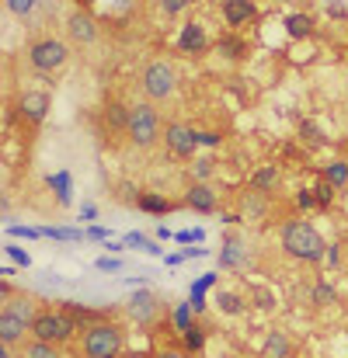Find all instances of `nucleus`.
<instances>
[{"mask_svg": "<svg viewBox=\"0 0 348 358\" xmlns=\"http://www.w3.org/2000/svg\"><path fill=\"white\" fill-rule=\"evenodd\" d=\"M279 247H282L286 257H293L300 264H321L324 254H328L324 234L307 220H286L279 227Z\"/></svg>", "mask_w": 348, "mask_h": 358, "instance_id": "obj_1", "label": "nucleus"}, {"mask_svg": "<svg viewBox=\"0 0 348 358\" xmlns=\"http://www.w3.org/2000/svg\"><path fill=\"white\" fill-rule=\"evenodd\" d=\"M125 352V327L118 320L91 324L77 338V358H122Z\"/></svg>", "mask_w": 348, "mask_h": 358, "instance_id": "obj_2", "label": "nucleus"}, {"mask_svg": "<svg viewBox=\"0 0 348 358\" xmlns=\"http://www.w3.org/2000/svg\"><path fill=\"white\" fill-rule=\"evenodd\" d=\"M164 129H167V122L153 101H136L132 112H129L125 139H129L132 150H153L157 143H164Z\"/></svg>", "mask_w": 348, "mask_h": 358, "instance_id": "obj_3", "label": "nucleus"}, {"mask_svg": "<svg viewBox=\"0 0 348 358\" xmlns=\"http://www.w3.org/2000/svg\"><path fill=\"white\" fill-rule=\"evenodd\" d=\"M32 338L46 341V345H56V348H67L74 338H81V327L74 324V317L63 306H42V313L32 324Z\"/></svg>", "mask_w": 348, "mask_h": 358, "instance_id": "obj_4", "label": "nucleus"}, {"mask_svg": "<svg viewBox=\"0 0 348 358\" xmlns=\"http://www.w3.org/2000/svg\"><path fill=\"white\" fill-rule=\"evenodd\" d=\"M25 56H28L35 73H56V70H63L70 63V45L63 38H56V35H39V38L28 42Z\"/></svg>", "mask_w": 348, "mask_h": 358, "instance_id": "obj_5", "label": "nucleus"}, {"mask_svg": "<svg viewBox=\"0 0 348 358\" xmlns=\"http://www.w3.org/2000/svg\"><path fill=\"white\" fill-rule=\"evenodd\" d=\"M139 91H143V101H167L174 91H178V70L167 63V59H150L139 73Z\"/></svg>", "mask_w": 348, "mask_h": 358, "instance_id": "obj_6", "label": "nucleus"}, {"mask_svg": "<svg viewBox=\"0 0 348 358\" xmlns=\"http://www.w3.org/2000/svg\"><path fill=\"white\" fill-rule=\"evenodd\" d=\"M164 150H167L174 160H195V150H199V129L188 125V122H181V119L167 122V129H164Z\"/></svg>", "mask_w": 348, "mask_h": 358, "instance_id": "obj_7", "label": "nucleus"}, {"mask_svg": "<svg viewBox=\"0 0 348 358\" xmlns=\"http://www.w3.org/2000/svg\"><path fill=\"white\" fill-rule=\"evenodd\" d=\"M125 317H129L132 324H139V327H153V324L164 317V306H160V299L153 296V289H139V292H132V296L125 299Z\"/></svg>", "mask_w": 348, "mask_h": 358, "instance_id": "obj_8", "label": "nucleus"}, {"mask_svg": "<svg viewBox=\"0 0 348 358\" xmlns=\"http://www.w3.org/2000/svg\"><path fill=\"white\" fill-rule=\"evenodd\" d=\"M49 108H53V94L42 91V87H28V91H21L18 101H14L18 119H25L28 125H42L46 115H49Z\"/></svg>", "mask_w": 348, "mask_h": 358, "instance_id": "obj_9", "label": "nucleus"}, {"mask_svg": "<svg viewBox=\"0 0 348 358\" xmlns=\"http://www.w3.org/2000/svg\"><path fill=\"white\" fill-rule=\"evenodd\" d=\"M63 28H67V35H70V42H74V45H95V42H98V35H102L98 17L91 14V7H77V10H70Z\"/></svg>", "mask_w": 348, "mask_h": 358, "instance_id": "obj_10", "label": "nucleus"}, {"mask_svg": "<svg viewBox=\"0 0 348 358\" xmlns=\"http://www.w3.org/2000/svg\"><path fill=\"white\" fill-rule=\"evenodd\" d=\"M174 49L181 56H192V59L206 56L213 49V42H209V31L202 28V21H185L181 31H178V38H174Z\"/></svg>", "mask_w": 348, "mask_h": 358, "instance_id": "obj_11", "label": "nucleus"}, {"mask_svg": "<svg viewBox=\"0 0 348 358\" xmlns=\"http://www.w3.org/2000/svg\"><path fill=\"white\" fill-rule=\"evenodd\" d=\"M181 209H192L199 216H213V213H220V192L213 188V181L209 185H188L185 195H181Z\"/></svg>", "mask_w": 348, "mask_h": 358, "instance_id": "obj_12", "label": "nucleus"}, {"mask_svg": "<svg viewBox=\"0 0 348 358\" xmlns=\"http://www.w3.org/2000/svg\"><path fill=\"white\" fill-rule=\"evenodd\" d=\"M0 310H7V313H14L18 320H25L28 327L35 324V317L42 313V299L39 296H32V292H11V285L4 282V306Z\"/></svg>", "mask_w": 348, "mask_h": 358, "instance_id": "obj_13", "label": "nucleus"}, {"mask_svg": "<svg viewBox=\"0 0 348 358\" xmlns=\"http://www.w3.org/2000/svg\"><path fill=\"white\" fill-rule=\"evenodd\" d=\"M216 261H220L223 271H240V268L247 264V243H244V237H240V234H227L220 254H216Z\"/></svg>", "mask_w": 348, "mask_h": 358, "instance_id": "obj_14", "label": "nucleus"}, {"mask_svg": "<svg viewBox=\"0 0 348 358\" xmlns=\"http://www.w3.org/2000/svg\"><path fill=\"white\" fill-rule=\"evenodd\" d=\"M136 209L139 213H146V216H171V213H178L181 209V199H167L164 192H139V199H136Z\"/></svg>", "mask_w": 348, "mask_h": 358, "instance_id": "obj_15", "label": "nucleus"}, {"mask_svg": "<svg viewBox=\"0 0 348 358\" xmlns=\"http://www.w3.org/2000/svg\"><path fill=\"white\" fill-rule=\"evenodd\" d=\"M279 185H282L279 164H258L251 171V178H247V192H258V195H272Z\"/></svg>", "mask_w": 348, "mask_h": 358, "instance_id": "obj_16", "label": "nucleus"}, {"mask_svg": "<svg viewBox=\"0 0 348 358\" xmlns=\"http://www.w3.org/2000/svg\"><path fill=\"white\" fill-rule=\"evenodd\" d=\"M28 338H32V327H28L25 320H18L14 313L0 310V345H7V348H21Z\"/></svg>", "mask_w": 348, "mask_h": 358, "instance_id": "obj_17", "label": "nucleus"}, {"mask_svg": "<svg viewBox=\"0 0 348 358\" xmlns=\"http://www.w3.org/2000/svg\"><path fill=\"white\" fill-rule=\"evenodd\" d=\"M282 28H286V35H289L293 42H307V38H314L317 21H314V14H307V10H289V14L282 17Z\"/></svg>", "mask_w": 348, "mask_h": 358, "instance_id": "obj_18", "label": "nucleus"}, {"mask_svg": "<svg viewBox=\"0 0 348 358\" xmlns=\"http://www.w3.org/2000/svg\"><path fill=\"white\" fill-rule=\"evenodd\" d=\"M60 306L74 317V324H77L81 331H88L91 324H102V320H116L112 310H95V306H84V303H74V299H63Z\"/></svg>", "mask_w": 348, "mask_h": 358, "instance_id": "obj_19", "label": "nucleus"}, {"mask_svg": "<svg viewBox=\"0 0 348 358\" xmlns=\"http://www.w3.org/2000/svg\"><path fill=\"white\" fill-rule=\"evenodd\" d=\"M258 17V3L254 0H233V3H223V24L227 31H237L244 24H251Z\"/></svg>", "mask_w": 348, "mask_h": 358, "instance_id": "obj_20", "label": "nucleus"}, {"mask_svg": "<svg viewBox=\"0 0 348 358\" xmlns=\"http://www.w3.org/2000/svg\"><path fill=\"white\" fill-rule=\"evenodd\" d=\"M296 355V345L286 331H268L265 341H261V358H293Z\"/></svg>", "mask_w": 348, "mask_h": 358, "instance_id": "obj_21", "label": "nucleus"}, {"mask_svg": "<svg viewBox=\"0 0 348 358\" xmlns=\"http://www.w3.org/2000/svg\"><path fill=\"white\" fill-rule=\"evenodd\" d=\"M46 188L53 192V199H56V206H70L74 202V174L70 171H53V174H46Z\"/></svg>", "mask_w": 348, "mask_h": 358, "instance_id": "obj_22", "label": "nucleus"}, {"mask_svg": "<svg viewBox=\"0 0 348 358\" xmlns=\"http://www.w3.org/2000/svg\"><path fill=\"white\" fill-rule=\"evenodd\" d=\"M213 52H216V56H223L227 63H240V59L247 56V42H244L237 31H227V35L213 38Z\"/></svg>", "mask_w": 348, "mask_h": 358, "instance_id": "obj_23", "label": "nucleus"}, {"mask_svg": "<svg viewBox=\"0 0 348 358\" xmlns=\"http://www.w3.org/2000/svg\"><path fill=\"white\" fill-rule=\"evenodd\" d=\"M265 213H268V195H258V192H244L240 195V202H237V216L240 220L254 223V220H265Z\"/></svg>", "mask_w": 348, "mask_h": 358, "instance_id": "obj_24", "label": "nucleus"}, {"mask_svg": "<svg viewBox=\"0 0 348 358\" xmlns=\"http://www.w3.org/2000/svg\"><path fill=\"white\" fill-rule=\"evenodd\" d=\"M129 112H132V105H125V101H105V108H102L105 125L112 132H125L129 129Z\"/></svg>", "mask_w": 348, "mask_h": 358, "instance_id": "obj_25", "label": "nucleus"}, {"mask_svg": "<svg viewBox=\"0 0 348 358\" xmlns=\"http://www.w3.org/2000/svg\"><path fill=\"white\" fill-rule=\"evenodd\" d=\"M178 338H181V348H185V352L199 355V352H206V345H209V327L195 320V324H192L185 334H178Z\"/></svg>", "mask_w": 348, "mask_h": 358, "instance_id": "obj_26", "label": "nucleus"}, {"mask_svg": "<svg viewBox=\"0 0 348 358\" xmlns=\"http://www.w3.org/2000/svg\"><path fill=\"white\" fill-rule=\"evenodd\" d=\"M213 174H216V160H213V157H195V160H188V178H192V185H209Z\"/></svg>", "mask_w": 348, "mask_h": 358, "instance_id": "obj_27", "label": "nucleus"}, {"mask_svg": "<svg viewBox=\"0 0 348 358\" xmlns=\"http://www.w3.org/2000/svg\"><path fill=\"white\" fill-rule=\"evenodd\" d=\"M195 320H199V317H195V310H192V299H181V303L171 306V324H174L178 334H185Z\"/></svg>", "mask_w": 348, "mask_h": 358, "instance_id": "obj_28", "label": "nucleus"}, {"mask_svg": "<svg viewBox=\"0 0 348 358\" xmlns=\"http://www.w3.org/2000/svg\"><path fill=\"white\" fill-rule=\"evenodd\" d=\"M321 178H324V181H331L338 192L348 188V160H328V164L321 167Z\"/></svg>", "mask_w": 348, "mask_h": 358, "instance_id": "obj_29", "label": "nucleus"}, {"mask_svg": "<svg viewBox=\"0 0 348 358\" xmlns=\"http://www.w3.org/2000/svg\"><path fill=\"white\" fill-rule=\"evenodd\" d=\"M21 355L25 358H67L63 355V348L46 345V341H35V338H28V341L21 345Z\"/></svg>", "mask_w": 348, "mask_h": 358, "instance_id": "obj_30", "label": "nucleus"}, {"mask_svg": "<svg viewBox=\"0 0 348 358\" xmlns=\"http://www.w3.org/2000/svg\"><path fill=\"white\" fill-rule=\"evenodd\" d=\"M310 192H314V199H317V209H321V213H328V209L335 206V199H338V188H335L331 181H324V178H317V185H314Z\"/></svg>", "mask_w": 348, "mask_h": 358, "instance_id": "obj_31", "label": "nucleus"}, {"mask_svg": "<svg viewBox=\"0 0 348 358\" xmlns=\"http://www.w3.org/2000/svg\"><path fill=\"white\" fill-rule=\"evenodd\" d=\"M310 303H314V306H335V303H338V292L331 289L328 278H317V282H314V289H310Z\"/></svg>", "mask_w": 348, "mask_h": 358, "instance_id": "obj_32", "label": "nucleus"}, {"mask_svg": "<svg viewBox=\"0 0 348 358\" xmlns=\"http://www.w3.org/2000/svg\"><path fill=\"white\" fill-rule=\"evenodd\" d=\"M296 132H300V139H303L307 146H324V139H328L324 129H321L314 119H303L300 125H296Z\"/></svg>", "mask_w": 348, "mask_h": 358, "instance_id": "obj_33", "label": "nucleus"}, {"mask_svg": "<svg viewBox=\"0 0 348 358\" xmlns=\"http://www.w3.org/2000/svg\"><path fill=\"white\" fill-rule=\"evenodd\" d=\"M216 306H220V313L237 317V313L244 310V299H240V292H233V289H220V292H216Z\"/></svg>", "mask_w": 348, "mask_h": 358, "instance_id": "obj_34", "label": "nucleus"}, {"mask_svg": "<svg viewBox=\"0 0 348 358\" xmlns=\"http://www.w3.org/2000/svg\"><path fill=\"white\" fill-rule=\"evenodd\" d=\"M4 10L14 17H32L39 10V0H4Z\"/></svg>", "mask_w": 348, "mask_h": 358, "instance_id": "obj_35", "label": "nucleus"}, {"mask_svg": "<svg viewBox=\"0 0 348 358\" xmlns=\"http://www.w3.org/2000/svg\"><path fill=\"white\" fill-rule=\"evenodd\" d=\"M157 7H160V14H167V17H181V14L192 7V0H157Z\"/></svg>", "mask_w": 348, "mask_h": 358, "instance_id": "obj_36", "label": "nucleus"}, {"mask_svg": "<svg viewBox=\"0 0 348 358\" xmlns=\"http://www.w3.org/2000/svg\"><path fill=\"white\" fill-rule=\"evenodd\" d=\"M139 192H143V188H136L132 181H122V185H118V188H116V199H118V202H122V206H136V199H139Z\"/></svg>", "mask_w": 348, "mask_h": 358, "instance_id": "obj_37", "label": "nucleus"}, {"mask_svg": "<svg viewBox=\"0 0 348 358\" xmlns=\"http://www.w3.org/2000/svg\"><path fill=\"white\" fill-rule=\"evenodd\" d=\"M7 237H25V240H42V234H39V227H14V223H7Z\"/></svg>", "mask_w": 348, "mask_h": 358, "instance_id": "obj_38", "label": "nucleus"}, {"mask_svg": "<svg viewBox=\"0 0 348 358\" xmlns=\"http://www.w3.org/2000/svg\"><path fill=\"white\" fill-rule=\"evenodd\" d=\"M202 240H206V230H178L174 234V243H181V247L185 243H202Z\"/></svg>", "mask_w": 348, "mask_h": 358, "instance_id": "obj_39", "label": "nucleus"}, {"mask_svg": "<svg viewBox=\"0 0 348 358\" xmlns=\"http://www.w3.org/2000/svg\"><path fill=\"white\" fill-rule=\"evenodd\" d=\"M296 206H300L303 213H314V209H317V199H314V192H310V188H300V192H296Z\"/></svg>", "mask_w": 348, "mask_h": 358, "instance_id": "obj_40", "label": "nucleus"}, {"mask_svg": "<svg viewBox=\"0 0 348 358\" xmlns=\"http://www.w3.org/2000/svg\"><path fill=\"white\" fill-rule=\"evenodd\" d=\"M4 250H7V257H11L18 268H28V264H32V257H28L25 247H14V243H11V247H4Z\"/></svg>", "mask_w": 348, "mask_h": 358, "instance_id": "obj_41", "label": "nucleus"}, {"mask_svg": "<svg viewBox=\"0 0 348 358\" xmlns=\"http://www.w3.org/2000/svg\"><path fill=\"white\" fill-rule=\"evenodd\" d=\"M220 143H223V136H220L216 129H199V146H209V150H213V146H220Z\"/></svg>", "mask_w": 348, "mask_h": 358, "instance_id": "obj_42", "label": "nucleus"}, {"mask_svg": "<svg viewBox=\"0 0 348 358\" xmlns=\"http://www.w3.org/2000/svg\"><path fill=\"white\" fill-rule=\"evenodd\" d=\"M77 220H81L84 227H95V223H98V206H95V202H84V206H81V216H77Z\"/></svg>", "mask_w": 348, "mask_h": 358, "instance_id": "obj_43", "label": "nucleus"}, {"mask_svg": "<svg viewBox=\"0 0 348 358\" xmlns=\"http://www.w3.org/2000/svg\"><path fill=\"white\" fill-rule=\"evenodd\" d=\"M157 358H195V355L185 352L181 345H164V348H157Z\"/></svg>", "mask_w": 348, "mask_h": 358, "instance_id": "obj_44", "label": "nucleus"}, {"mask_svg": "<svg viewBox=\"0 0 348 358\" xmlns=\"http://www.w3.org/2000/svg\"><path fill=\"white\" fill-rule=\"evenodd\" d=\"M122 264H125L122 257H98V261H95L98 271H122Z\"/></svg>", "mask_w": 348, "mask_h": 358, "instance_id": "obj_45", "label": "nucleus"}, {"mask_svg": "<svg viewBox=\"0 0 348 358\" xmlns=\"http://www.w3.org/2000/svg\"><path fill=\"white\" fill-rule=\"evenodd\" d=\"M324 264H328V268H338V264H342V243H328Z\"/></svg>", "mask_w": 348, "mask_h": 358, "instance_id": "obj_46", "label": "nucleus"}, {"mask_svg": "<svg viewBox=\"0 0 348 358\" xmlns=\"http://www.w3.org/2000/svg\"><path fill=\"white\" fill-rule=\"evenodd\" d=\"M88 240H95V243H109L112 234H109L105 227H98V223H95V227H88Z\"/></svg>", "mask_w": 348, "mask_h": 358, "instance_id": "obj_47", "label": "nucleus"}, {"mask_svg": "<svg viewBox=\"0 0 348 358\" xmlns=\"http://www.w3.org/2000/svg\"><path fill=\"white\" fill-rule=\"evenodd\" d=\"M206 254H209L206 247H185V250H181V257H185V261H195V257H206Z\"/></svg>", "mask_w": 348, "mask_h": 358, "instance_id": "obj_48", "label": "nucleus"}, {"mask_svg": "<svg viewBox=\"0 0 348 358\" xmlns=\"http://www.w3.org/2000/svg\"><path fill=\"white\" fill-rule=\"evenodd\" d=\"M195 282H199L202 289H216V285H220V275H216V271H209V275H202V278H195Z\"/></svg>", "mask_w": 348, "mask_h": 358, "instance_id": "obj_49", "label": "nucleus"}, {"mask_svg": "<svg viewBox=\"0 0 348 358\" xmlns=\"http://www.w3.org/2000/svg\"><path fill=\"white\" fill-rule=\"evenodd\" d=\"M122 358H157V352H146V348H129Z\"/></svg>", "mask_w": 348, "mask_h": 358, "instance_id": "obj_50", "label": "nucleus"}, {"mask_svg": "<svg viewBox=\"0 0 348 358\" xmlns=\"http://www.w3.org/2000/svg\"><path fill=\"white\" fill-rule=\"evenodd\" d=\"M102 247H105L109 254H118V250H125V243H122V240H109V243H102Z\"/></svg>", "mask_w": 348, "mask_h": 358, "instance_id": "obj_51", "label": "nucleus"}, {"mask_svg": "<svg viewBox=\"0 0 348 358\" xmlns=\"http://www.w3.org/2000/svg\"><path fill=\"white\" fill-rule=\"evenodd\" d=\"M164 261H167L171 268H178V264H185V257H181V250H178V254H164Z\"/></svg>", "mask_w": 348, "mask_h": 358, "instance_id": "obj_52", "label": "nucleus"}, {"mask_svg": "<svg viewBox=\"0 0 348 358\" xmlns=\"http://www.w3.org/2000/svg\"><path fill=\"white\" fill-rule=\"evenodd\" d=\"M0 358H25V355L14 352V348H7V345H0Z\"/></svg>", "mask_w": 348, "mask_h": 358, "instance_id": "obj_53", "label": "nucleus"}, {"mask_svg": "<svg viewBox=\"0 0 348 358\" xmlns=\"http://www.w3.org/2000/svg\"><path fill=\"white\" fill-rule=\"evenodd\" d=\"M157 240H174V234H171L167 227H160V230H157Z\"/></svg>", "mask_w": 348, "mask_h": 358, "instance_id": "obj_54", "label": "nucleus"}, {"mask_svg": "<svg viewBox=\"0 0 348 358\" xmlns=\"http://www.w3.org/2000/svg\"><path fill=\"white\" fill-rule=\"evenodd\" d=\"M91 3H95V0H81V7H91Z\"/></svg>", "mask_w": 348, "mask_h": 358, "instance_id": "obj_55", "label": "nucleus"}, {"mask_svg": "<svg viewBox=\"0 0 348 358\" xmlns=\"http://www.w3.org/2000/svg\"><path fill=\"white\" fill-rule=\"evenodd\" d=\"M289 3H307V0H289Z\"/></svg>", "mask_w": 348, "mask_h": 358, "instance_id": "obj_56", "label": "nucleus"}, {"mask_svg": "<svg viewBox=\"0 0 348 358\" xmlns=\"http://www.w3.org/2000/svg\"><path fill=\"white\" fill-rule=\"evenodd\" d=\"M220 3H233V0H220Z\"/></svg>", "mask_w": 348, "mask_h": 358, "instance_id": "obj_57", "label": "nucleus"}, {"mask_svg": "<svg viewBox=\"0 0 348 358\" xmlns=\"http://www.w3.org/2000/svg\"><path fill=\"white\" fill-rule=\"evenodd\" d=\"M324 3H335V0H324Z\"/></svg>", "mask_w": 348, "mask_h": 358, "instance_id": "obj_58", "label": "nucleus"}]
</instances>
